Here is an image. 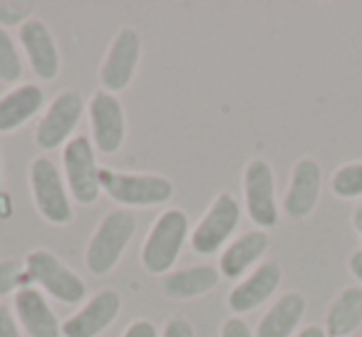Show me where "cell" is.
Masks as SVG:
<instances>
[{
	"label": "cell",
	"instance_id": "obj_1",
	"mask_svg": "<svg viewBox=\"0 0 362 337\" xmlns=\"http://www.w3.org/2000/svg\"><path fill=\"white\" fill-rule=\"evenodd\" d=\"M102 194L124 208L164 206L174 196V182L161 174H127L115 169H100Z\"/></svg>",
	"mask_w": 362,
	"mask_h": 337
},
{
	"label": "cell",
	"instance_id": "obj_2",
	"mask_svg": "<svg viewBox=\"0 0 362 337\" xmlns=\"http://www.w3.org/2000/svg\"><path fill=\"white\" fill-rule=\"evenodd\" d=\"M189 236V216L181 208H166L156 216L141 243V266L151 276H166L174 268Z\"/></svg>",
	"mask_w": 362,
	"mask_h": 337
},
{
	"label": "cell",
	"instance_id": "obj_3",
	"mask_svg": "<svg viewBox=\"0 0 362 337\" xmlns=\"http://www.w3.org/2000/svg\"><path fill=\"white\" fill-rule=\"evenodd\" d=\"M136 231V216L132 211H110L92 233L85 251V266L95 276H107L122 261L127 246Z\"/></svg>",
	"mask_w": 362,
	"mask_h": 337
},
{
	"label": "cell",
	"instance_id": "obj_4",
	"mask_svg": "<svg viewBox=\"0 0 362 337\" xmlns=\"http://www.w3.org/2000/svg\"><path fill=\"white\" fill-rule=\"evenodd\" d=\"M23 268H25L28 280L42 288L55 300L65 302V305H77L80 300H85V280L47 248H35V251L28 253L25 261H23Z\"/></svg>",
	"mask_w": 362,
	"mask_h": 337
},
{
	"label": "cell",
	"instance_id": "obj_5",
	"mask_svg": "<svg viewBox=\"0 0 362 337\" xmlns=\"http://www.w3.org/2000/svg\"><path fill=\"white\" fill-rule=\"evenodd\" d=\"M30 191L35 208L47 223L52 226H67L75 218L70 201V191L67 184L62 179V174L57 172V164L47 156H37L30 161Z\"/></svg>",
	"mask_w": 362,
	"mask_h": 337
},
{
	"label": "cell",
	"instance_id": "obj_6",
	"mask_svg": "<svg viewBox=\"0 0 362 337\" xmlns=\"http://www.w3.org/2000/svg\"><path fill=\"white\" fill-rule=\"evenodd\" d=\"M62 169L70 196L82 206H92L100 199V169L97 166V149L92 136L77 134L62 146Z\"/></svg>",
	"mask_w": 362,
	"mask_h": 337
},
{
	"label": "cell",
	"instance_id": "obj_7",
	"mask_svg": "<svg viewBox=\"0 0 362 337\" xmlns=\"http://www.w3.org/2000/svg\"><path fill=\"white\" fill-rule=\"evenodd\" d=\"M238 223H241V203L233 194L221 191L209 203L204 218L192 231V248L199 256H214L216 251H223Z\"/></svg>",
	"mask_w": 362,
	"mask_h": 337
},
{
	"label": "cell",
	"instance_id": "obj_8",
	"mask_svg": "<svg viewBox=\"0 0 362 337\" xmlns=\"http://www.w3.org/2000/svg\"><path fill=\"white\" fill-rule=\"evenodd\" d=\"M243 201L246 213L258 228H273L281 218L276 199V174L266 159L256 156L243 169Z\"/></svg>",
	"mask_w": 362,
	"mask_h": 337
},
{
	"label": "cell",
	"instance_id": "obj_9",
	"mask_svg": "<svg viewBox=\"0 0 362 337\" xmlns=\"http://www.w3.org/2000/svg\"><path fill=\"white\" fill-rule=\"evenodd\" d=\"M139 60H141V35L134 28H122L112 37L105 60L100 65L102 90L110 92V95L124 92L132 85V80H134Z\"/></svg>",
	"mask_w": 362,
	"mask_h": 337
},
{
	"label": "cell",
	"instance_id": "obj_10",
	"mask_svg": "<svg viewBox=\"0 0 362 337\" xmlns=\"http://www.w3.org/2000/svg\"><path fill=\"white\" fill-rule=\"evenodd\" d=\"M85 112V100L77 90H65L50 102L45 114L37 122L35 144L42 151H52L57 146H65L72 139V131L77 129Z\"/></svg>",
	"mask_w": 362,
	"mask_h": 337
},
{
	"label": "cell",
	"instance_id": "obj_11",
	"mask_svg": "<svg viewBox=\"0 0 362 337\" xmlns=\"http://www.w3.org/2000/svg\"><path fill=\"white\" fill-rule=\"evenodd\" d=\"M92 126V144L100 154H117L127 136V117L119 97L110 92H95L87 105Z\"/></svg>",
	"mask_w": 362,
	"mask_h": 337
},
{
	"label": "cell",
	"instance_id": "obj_12",
	"mask_svg": "<svg viewBox=\"0 0 362 337\" xmlns=\"http://www.w3.org/2000/svg\"><path fill=\"white\" fill-rule=\"evenodd\" d=\"M322 191V169L313 156H303L296 161L283 196V213L291 221H303L315 211Z\"/></svg>",
	"mask_w": 362,
	"mask_h": 337
},
{
	"label": "cell",
	"instance_id": "obj_13",
	"mask_svg": "<svg viewBox=\"0 0 362 337\" xmlns=\"http://www.w3.org/2000/svg\"><path fill=\"white\" fill-rule=\"evenodd\" d=\"M122 297L117 290L105 288L97 295H92L75 315L62 322V335L65 337H97L119 317Z\"/></svg>",
	"mask_w": 362,
	"mask_h": 337
},
{
	"label": "cell",
	"instance_id": "obj_14",
	"mask_svg": "<svg viewBox=\"0 0 362 337\" xmlns=\"http://www.w3.org/2000/svg\"><path fill=\"white\" fill-rule=\"evenodd\" d=\"M283 280V268L278 261H263L251 271L231 292H228L226 302L233 310V315H246V312L261 307L266 300H271L273 292L281 288Z\"/></svg>",
	"mask_w": 362,
	"mask_h": 337
},
{
	"label": "cell",
	"instance_id": "obj_15",
	"mask_svg": "<svg viewBox=\"0 0 362 337\" xmlns=\"http://www.w3.org/2000/svg\"><path fill=\"white\" fill-rule=\"evenodd\" d=\"M18 37H21V45L25 50L33 72L45 82L55 80L57 72H60V52H57V42L52 37L50 28L40 18L30 16L18 28Z\"/></svg>",
	"mask_w": 362,
	"mask_h": 337
},
{
	"label": "cell",
	"instance_id": "obj_16",
	"mask_svg": "<svg viewBox=\"0 0 362 337\" xmlns=\"http://www.w3.org/2000/svg\"><path fill=\"white\" fill-rule=\"evenodd\" d=\"M13 312H16L21 327L30 337H62V325L55 310L50 307L42 290L33 285H23L13 297Z\"/></svg>",
	"mask_w": 362,
	"mask_h": 337
},
{
	"label": "cell",
	"instance_id": "obj_17",
	"mask_svg": "<svg viewBox=\"0 0 362 337\" xmlns=\"http://www.w3.org/2000/svg\"><path fill=\"white\" fill-rule=\"evenodd\" d=\"M268 246H271V238H268L266 231H246L238 238H233L221 251V258H218L221 278H228V280L241 278L243 273L251 271L266 256Z\"/></svg>",
	"mask_w": 362,
	"mask_h": 337
},
{
	"label": "cell",
	"instance_id": "obj_18",
	"mask_svg": "<svg viewBox=\"0 0 362 337\" xmlns=\"http://www.w3.org/2000/svg\"><path fill=\"white\" fill-rule=\"evenodd\" d=\"M221 280V273L216 266L199 263V266H187L179 271H171L161 280V290L169 300H192L211 292Z\"/></svg>",
	"mask_w": 362,
	"mask_h": 337
},
{
	"label": "cell",
	"instance_id": "obj_19",
	"mask_svg": "<svg viewBox=\"0 0 362 337\" xmlns=\"http://www.w3.org/2000/svg\"><path fill=\"white\" fill-rule=\"evenodd\" d=\"M45 105V92L37 85H18L0 97V134H11L37 117Z\"/></svg>",
	"mask_w": 362,
	"mask_h": 337
},
{
	"label": "cell",
	"instance_id": "obj_20",
	"mask_svg": "<svg viewBox=\"0 0 362 337\" xmlns=\"http://www.w3.org/2000/svg\"><path fill=\"white\" fill-rule=\"evenodd\" d=\"M308 302L298 290L283 292L273 307L261 317L256 327V337H293L305 317Z\"/></svg>",
	"mask_w": 362,
	"mask_h": 337
},
{
	"label": "cell",
	"instance_id": "obj_21",
	"mask_svg": "<svg viewBox=\"0 0 362 337\" xmlns=\"http://www.w3.org/2000/svg\"><path fill=\"white\" fill-rule=\"evenodd\" d=\"M362 325V288L347 285L335 295L325 312L327 337H350Z\"/></svg>",
	"mask_w": 362,
	"mask_h": 337
},
{
	"label": "cell",
	"instance_id": "obj_22",
	"mask_svg": "<svg viewBox=\"0 0 362 337\" xmlns=\"http://www.w3.org/2000/svg\"><path fill=\"white\" fill-rule=\"evenodd\" d=\"M330 191L337 199H362V161H350L335 169L330 179Z\"/></svg>",
	"mask_w": 362,
	"mask_h": 337
},
{
	"label": "cell",
	"instance_id": "obj_23",
	"mask_svg": "<svg viewBox=\"0 0 362 337\" xmlns=\"http://www.w3.org/2000/svg\"><path fill=\"white\" fill-rule=\"evenodd\" d=\"M23 75V60L18 55L16 40L11 32L0 28V82L6 85H16Z\"/></svg>",
	"mask_w": 362,
	"mask_h": 337
},
{
	"label": "cell",
	"instance_id": "obj_24",
	"mask_svg": "<svg viewBox=\"0 0 362 337\" xmlns=\"http://www.w3.org/2000/svg\"><path fill=\"white\" fill-rule=\"evenodd\" d=\"M25 276V268L21 266L18 261L13 258H6V261H0V297L8 295L13 290H21V280Z\"/></svg>",
	"mask_w": 362,
	"mask_h": 337
},
{
	"label": "cell",
	"instance_id": "obj_25",
	"mask_svg": "<svg viewBox=\"0 0 362 337\" xmlns=\"http://www.w3.org/2000/svg\"><path fill=\"white\" fill-rule=\"evenodd\" d=\"M28 13H25V8H21V6H13V3H0V28L3 30H8V28H21L23 23L28 20Z\"/></svg>",
	"mask_w": 362,
	"mask_h": 337
},
{
	"label": "cell",
	"instance_id": "obj_26",
	"mask_svg": "<svg viewBox=\"0 0 362 337\" xmlns=\"http://www.w3.org/2000/svg\"><path fill=\"white\" fill-rule=\"evenodd\" d=\"M161 337H197V332H194V325L189 317L174 315L166 320L164 330H161Z\"/></svg>",
	"mask_w": 362,
	"mask_h": 337
},
{
	"label": "cell",
	"instance_id": "obj_27",
	"mask_svg": "<svg viewBox=\"0 0 362 337\" xmlns=\"http://www.w3.org/2000/svg\"><path fill=\"white\" fill-rule=\"evenodd\" d=\"M218 337H253L251 327H248V322L243 320V317L238 315H231L223 320L221 325V335Z\"/></svg>",
	"mask_w": 362,
	"mask_h": 337
},
{
	"label": "cell",
	"instance_id": "obj_28",
	"mask_svg": "<svg viewBox=\"0 0 362 337\" xmlns=\"http://www.w3.org/2000/svg\"><path fill=\"white\" fill-rule=\"evenodd\" d=\"M18 317L16 312L8 305H0V337H21V330H18Z\"/></svg>",
	"mask_w": 362,
	"mask_h": 337
},
{
	"label": "cell",
	"instance_id": "obj_29",
	"mask_svg": "<svg viewBox=\"0 0 362 337\" xmlns=\"http://www.w3.org/2000/svg\"><path fill=\"white\" fill-rule=\"evenodd\" d=\"M122 337H159L156 335V325L146 317H139V320L129 322L127 330L122 332Z\"/></svg>",
	"mask_w": 362,
	"mask_h": 337
},
{
	"label": "cell",
	"instance_id": "obj_30",
	"mask_svg": "<svg viewBox=\"0 0 362 337\" xmlns=\"http://www.w3.org/2000/svg\"><path fill=\"white\" fill-rule=\"evenodd\" d=\"M347 268H350L352 278L362 285V248H357V251L350 253V258H347Z\"/></svg>",
	"mask_w": 362,
	"mask_h": 337
},
{
	"label": "cell",
	"instance_id": "obj_31",
	"mask_svg": "<svg viewBox=\"0 0 362 337\" xmlns=\"http://www.w3.org/2000/svg\"><path fill=\"white\" fill-rule=\"evenodd\" d=\"M296 337H327V332L320 325H305L303 330H298Z\"/></svg>",
	"mask_w": 362,
	"mask_h": 337
},
{
	"label": "cell",
	"instance_id": "obj_32",
	"mask_svg": "<svg viewBox=\"0 0 362 337\" xmlns=\"http://www.w3.org/2000/svg\"><path fill=\"white\" fill-rule=\"evenodd\" d=\"M352 228H355V233L362 238V201L352 208Z\"/></svg>",
	"mask_w": 362,
	"mask_h": 337
},
{
	"label": "cell",
	"instance_id": "obj_33",
	"mask_svg": "<svg viewBox=\"0 0 362 337\" xmlns=\"http://www.w3.org/2000/svg\"><path fill=\"white\" fill-rule=\"evenodd\" d=\"M0 189H3V177H0Z\"/></svg>",
	"mask_w": 362,
	"mask_h": 337
}]
</instances>
